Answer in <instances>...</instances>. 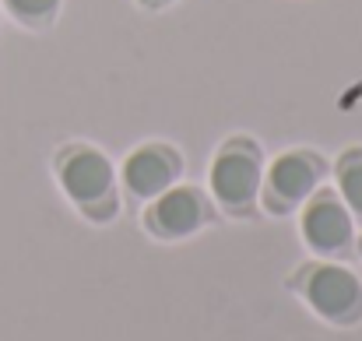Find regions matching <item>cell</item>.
<instances>
[{
    "label": "cell",
    "instance_id": "obj_1",
    "mask_svg": "<svg viewBox=\"0 0 362 341\" xmlns=\"http://www.w3.org/2000/svg\"><path fill=\"white\" fill-rule=\"evenodd\" d=\"M306 299L331 320H352L362 310V285L345 267H317L306 282Z\"/></svg>",
    "mask_w": 362,
    "mask_h": 341
},
{
    "label": "cell",
    "instance_id": "obj_2",
    "mask_svg": "<svg viewBox=\"0 0 362 341\" xmlns=\"http://www.w3.org/2000/svg\"><path fill=\"white\" fill-rule=\"evenodd\" d=\"M211 187L218 194V201L226 204H246L253 201L257 187H260V162H257V151L253 148H243V144H233L226 148L215 166H211Z\"/></svg>",
    "mask_w": 362,
    "mask_h": 341
},
{
    "label": "cell",
    "instance_id": "obj_3",
    "mask_svg": "<svg viewBox=\"0 0 362 341\" xmlns=\"http://www.w3.org/2000/svg\"><path fill=\"white\" fill-rule=\"evenodd\" d=\"M60 183L78 204H92L110 197L113 190V166L95 148H78L60 166Z\"/></svg>",
    "mask_w": 362,
    "mask_h": 341
},
{
    "label": "cell",
    "instance_id": "obj_4",
    "mask_svg": "<svg viewBox=\"0 0 362 341\" xmlns=\"http://www.w3.org/2000/svg\"><path fill=\"white\" fill-rule=\"evenodd\" d=\"M303 232H306V243L320 253H338L349 246L352 239V219L345 212L341 201H334L331 194L317 197L306 215H303Z\"/></svg>",
    "mask_w": 362,
    "mask_h": 341
},
{
    "label": "cell",
    "instance_id": "obj_5",
    "mask_svg": "<svg viewBox=\"0 0 362 341\" xmlns=\"http://www.w3.org/2000/svg\"><path fill=\"white\" fill-rule=\"evenodd\" d=\"M176 173H180V158L162 144H148V148L134 151L123 166V180L137 197L165 194V187L176 180Z\"/></svg>",
    "mask_w": 362,
    "mask_h": 341
},
{
    "label": "cell",
    "instance_id": "obj_6",
    "mask_svg": "<svg viewBox=\"0 0 362 341\" xmlns=\"http://www.w3.org/2000/svg\"><path fill=\"white\" fill-rule=\"evenodd\" d=\"M320 180V162L306 151H292V155H281L274 166H271V201L278 197V204H296L303 197L313 194Z\"/></svg>",
    "mask_w": 362,
    "mask_h": 341
},
{
    "label": "cell",
    "instance_id": "obj_7",
    "mask_svg": "<svg viewBox=\"0 0 362 341\" xmlns=\"http://www.w3.org/2000/svg\"><path fill=\"white\" fill-rule=\"evenodd\" d=\"M204 215H208L204 197L194 187H176V190H165L162 201L151 208V226L162 236H187L201 229Z\"/></svg>",
    "mask_w": 362,
    "mask_h": 341
},
{
    "label": "cell",
    "instance_id": "obj_8",
    "mask_svg": "<svg viewBox=\"0 0 362 341\" xmlns=\"http://www.w3.org/2000/svg\"><path fill=\"white\" fill-rule=\"evenodd\" d=\"M338 183L352 212L362 215V151H349L338 166Z\"/></svg>",
    "mask_w": 362,
    "mask_h": 341
},
{
    "label": "cell",
    "instance_id": "obj_9",
    "mask_svg": "<svg viewBox=\"0 0 362 341\" xmlns=\"http://www.w3.org/2000/svg\"><path fill=\"white\" fill-rule=\"evenodd\" d=\"M7 4H11V11H14L18 18L42 21V18H49V14L57 11V4H60V0H7Z\"/></svg>",
    "mask_w": 362,
    "mask_h": 341
},
{
    "label": "cell",
    "instance_id": "obj_10",
    "mask_svg": "<svg viewBox=\"0 0 362 341\" xmlns=\"http://www.w3.org/2000/svg\"><path fill=\"white\" fill-rule=\"evenodd\" d=\"M155 4H165V0H155Z\"/></svg>",
    "mask_w": 362,
    "mask_h": 341
}]
</instances>
